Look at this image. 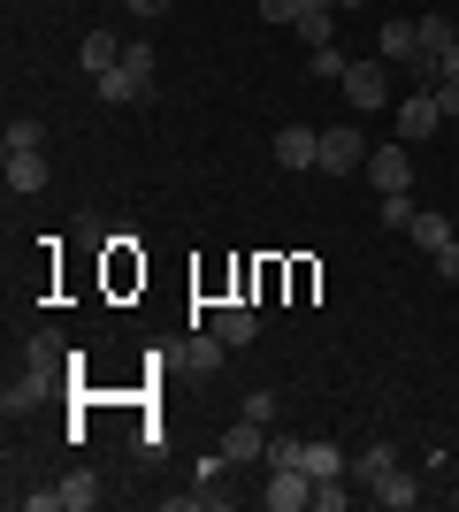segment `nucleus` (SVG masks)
<instances>
[{"mask_svg":"<svg viewBox=\"0 0 459 512\" xmlns=\"http://www.w3.org/2000/svg\"><path fill=\"white\" fill-rule=\"evenodd\" d=\"M322 169L329 176H360V169H368V138H360L352 123H329L322 130Z\"/></svg>","mask_w":459,"mask_h":512,"instance_id":"nucleus-1","label":"nucleus"},{"mask_svg":"<svg viewBox=\"0 0 459 512\" xmlns=\"http://www.w3.org/2000/svg\"><path fill=\"white\" fill-rule=\"evenodd\" d=\"M345 100L360 107V115H375V107L391 100V62H383V54H375V62H352L345 69Z\"/></svg>","mask_w":459,"mask_h":512,"instance_id":"nucleus-2","label":"nucleus"},{"mask_svg":"<svg viewBox=\"0 0 459 512\" xmlns=\"http://www.w3.org/2000/svg\"><path fill=\"white\" fill-rule=\"evenodd\" d=\"M368 184L375 192H414V153H406V138H391V146L368 153Z\"/></svg>","mask_w":459,"mask_h":512,"instance_id":"nucleus-3","label":"nucleus"},{"mask_svg":"<svg viewBox=\"0 0 459 512\" xmlns=\"http://www.w3.org/2000/svg\"><path fill=\"white\" fill-rule=\"evenodd\" d=\"M261 505L268 512H306V505H314V474H306V467H268Z\"/></svg>","mask_w":459,"mask_h":512,"instance_id":"nucleus-4","label":"nucleus"},{"mask_svg":"<svg viewBox=\"0 0 459 512\" xmlns=\"http://www.w3.org/2000/svg\"><path fill=\"white\" fill-rule=\"evenodd\" d=\"M54 383H62V375H54V367H23L16 383L0 390V413H8V421H16V413H31V406H46V398H54Z\"/></svg>","mask_w":459,"mask_h":512,"instance_id":"nucleus-5","label":"nucleus"},{"mask_svg":"<svg viewBox=\"0 0 459 512\" xmlns=\"http://www.w3.org/2000/svg\"><path fill=\"white\" fill-rule=\"evenodd\" d=\"M444 130V107H437V92H406L398 100V138L414 146V138H437Z\"/></svg>","mask_w":459,"mask_h":512,"instance_id":"nucleus-6","label":"nucleus"},{"mask_svg":"<svg viewBox=\"0 0 459 512\" xmlns=\"http://www.w3.org/2000/svg\"><path fill=\"white\" fill-rule=\"evenodd\" d=\"M276 169H322V130L284 123L276 130Z\"/></svg>","mask_w":459,"mask_h":512,"instance_id":"nucleus-7","label":"nucleus"},{"mask_svg":"<svg viewBox=\"0 0 459 512\" xmlns=\"http://www.w3.org/2000/svg\"><path fill=\"white\" fill-rule=\"evenodd\" d=\"M92 92H100L108 107H131V100H146V92H153V77H138L131 62H115L108 77H92Z\"/></svg>","mask_w":459,"mask_h":512,"instance_id":"nucleus-8","label":"nucleus"},{"mask_svg":"<svg viewBox=\"0 0 459 512\" xmlns=\"http://www.w3.org/2000/svg\"><path fill=\"white\" fill-rule=\"evenodd\" d=\"M375 505H383V512H414L421 505V497H429V490H421V474H406V467H391V474H383V482H375Z\"/></svg>","mask_w":459,"mask_h":512,"instance_id":"nucleus-9","label":"nucleus"},{"mask_svg":"<svg viewBox=\"0 0 459 512\" xmlns=\"http://www.w3.org/2000/svg\"><path fill=\"white\" fill-rule=\"evenodd\" d=\"M222 459H230V467H253V459H261V451H268V428L261 421H238V428H222Z\"/></svg>","mask_w":459,"mask_h":512,"instance_id":"nucleus-10","label":"nucleus"},{"mask_svg":"<svg viewBox=\"0 0 459 512\" xmlns=\"http://www.w3.org/2000/svg\"><path fill=\"white\" fill-rule=\"evenodd\" d=\"M291 31L306 39V54H314V46H337V0H306V16L291 23Z\"/></svg>","mask_w":459,"mask_h":512,"instance_id":"nucleus-11","label":"nucleus"},{"mask_svg":"<svg viewBox=\"0 0 459 512\" xmlns=\"http://www.w3.org/2000/svg\"><path fill=\"white\" fill-rule=\"evenodd\" d=\"M207 329H215V337L230 344V352H238V344H253V337H261V314H253V306H215V321H207Z\"/></svg>","mask_w":459,"mask_h":512,"instance_id":"nucleus-12","label":"nucleus"},{"mask_svg":"<svg viewBox=\"0 0 459 512\" xmlns=\"http://www.w3.org/2000/svg\"><path fill=\"white\" fill-rule=\"evenodd\" d=\"M299 467L314 474V482H337V474L352 467V451H337L329 436H314V444H299Z\"/></svg>","mask_w":459,"mask_h":512,"instance_id":"nucleus-13","label":"nucleus"},{"mask_svg":"<svg viewBox=\"0 0 459 512\" xmlns=\"http://www.w3.org/2000/svg\"><path fill=\"white\" fill-rule=\"evenodd\" d=\"M375 54H383V62H406V69H414V62H421L414 23H406V16H391V23H383V39H375Z\"/></svg>","mask_w":459,"mask_h":512,"instance_id":"nucleus-14","label":"nucleus"},{"mask_svg":"<svg viewBox=\"0 0 459 512\" xmlns=\"http://www.w3.org/2000/svg\"><path fill=\"white\" fill-rule=\"evenodd\" d=\"M398 467V451L391 444H368V451H352V467H345V482H360V490H375L383 474Z\"/></svg>","mask_w":459,"mask_h":512,"instance_id":"nucleus-15","label":"nucleus"},{"mask_svg":"<svg viewBox=\"0 0 459 512\" xmlns=\"http://www.w3.org/2000/svg\"><path fill=\"white\" fill-rule=\"evenodd\" d=\"M77 62H85V77H108V69L123 62V39H115V31H85V46H77Z\"/></svg>","mask_w":459,"mask_h":512,"instance_id":"nucleus-16","label":"nucleus"},{"mask_svg":"<svg viewBox=\"0 0 459 512\" xmlns=\"http://www.w3.org/2000/svg\"><path fill=\"white\" fill-rule=\"evenodd\" d=\"M54 497H62V512H92V505H100V474L77 467L69 482H54Z\"/></svg>","mask_w":459,"mask_h":512,"instance_id":"nucleus-17","label":"nucleus"},{"mask_svg":"<svg viewBox=\"0 0 459 512\" xmlns=\"http://www.w3.org/2000/svg\"><path fill=\"white\" fill-rule=\"evenodd\" d=\"M8 184L16 192H46L54 176H46V153H8Z\"/></svg>","mask_w":459,"mask_h":512,"instance_id":"nucleus-18","label":"nucleus"},{"mask_svg":"<svg viewBox=\"0 0 459 512\" xmlns=\"http://www.w3.org/2000/svg\"><path fill=\"white\" fill-rule=\"evenodd\" d=\"M345 54H337V46H314V54H306V77H314V85H345Z\"/></svg>","mask_w":459,"mask_h":512,"instance_id":"nucleus-19","label":"nucleus"},{"mask_svg":"<svg viewBox=\"0 0 459 512\" xmlns=\"http://www.w3.org/2000/svg\"><path fill=\"white\" fill-rule=\"evenodd\" d=\"M184 360H192L199 375H222V360H230V344H222L215 329H207V337H192V352H184Z\"/></svg>","mask_w":459,"mask_h":512,"instance_id":"nucleus-20","label":"nucleus"},{"mask_svg":"<svg viewBox=\"0 0 459 512\" xmlns=\"http://www.w3.org/2000/svg\"><path fill=\"white\" fill-rule=\"evenodd\" d=\"M23 360H31V367H54V375H62V367H69V344L54 337V329H39V337H31V352H23Z\"/></svg>","mask_w":459,"mask_h":512,"instance_id":"nucleus-21","label":"nucleus"},{"mask_svg":"<svg viewBox=\"0 0 459 512\" xmlns=\"http://www.w3.org/2000/svg\"><path fill=\"white\" fill-rule=\"evenodd\" d=\"M414 245H429V253H444V245H452V222H444V214H414Z\"/></svg>","mask_w":459,"mask_h":512,"instance_id":"nucleus-22","label":"nucleus"},{"mask_svg":"<svg viewBox=\"0 0 459 512\" xmlns=\"http://www.w3.org/2000/svg\"><path fill=\"white\" fill-rule=\"evenodd\" d=\"M8 153H46V123L16 115V123H8Z\"/></svg>","mask_w":459,"mask_h":512,"instance_id":"nucleus-23","label":"nucleus"},{"mask_svg":"<svg viewBox=\"0 0 459 512\" xmlns=\"http://www.w3.org/2000/svg\"><path fill=\"white\" fill-rule=\"evenodd\" d=\"M222 505H230V497L207 490V482H199V490H176V497H169V512H222Z\"/></svg>","mask_w":459,"mask_h":512,"instance_id":"nucleus-24","label":"nucleus"},{"mask_svg":"<svg viewBox=\"0 0 459 512\" xmlns=\"http://www.w3.org/2000/svg\"><path fill=\"white\" fill-rule=\"evenodd\" d=\"M414 192H383V230H414Z\"/></svg>","mask_w":459,"mask_h":512,"instance_id":"nucleus-25","label":"nucleus"},{"mask_svg":"<svg viewBox=\"0 0 459 512\" xmlns=\"http://www.w3.org/2000/svg\"><path fill=\"white\" fill-rule=\"evenodd\" d=\"M345 505H352L345 474H337V482H314V512H345Z\"/></svg>","mask_w":459,"mask_h":512,"instance_id":"nucleus-26","label":"nucleus"},{"mask_svg":"<svg viewBox=\"0 0 459 512\" xmlns=\"http://www.w3.org/2000/svg\"><path fill=\"white\" fill-rule=\"evenodd\" d=\"M261 467H299V436H268Z\"/></svg>","mask_w":459,"mask_h":512,"instance_id":"nucleus-27","label":"nucleus"},{"mask_svg":"<svg viewBox=\"0 0 459 512\" xmlns=\"http://www.w3.org/2000/svg\"><path fill=\"white\" fill-rule=\"evenodd\" d=\"M306 0H261V23H299Z\"/></svg>","mask_w":459,"mask_h":512,"instance_id":"nucleus-28","label":"nucleus"},{"mask_svg":"<svg viewBox=\"0 0 459 512\" xmlns=\"http://www.w3.org/2000/svg\"><path fill=\"white\" fill-rule=\"evenodd\" d=\"M123 62H131V69H138V77H153V62H161V54H153V46H146V39H131V46H123Z\"/></svg>","mask_w":459,"mask_h":512,"instance_id":"nucleus-29","label":"nucleus"},{"mask_svg":"<svg viewBox=\"0 0 459 512\" xmlns=\"http://www.w3.org/2000/svg\"><path fill=\"white\" fill-rule=\"evenodd\" d=\"M429 92H437V107H444V123H459V85H452V77H437V85H429Z\"/></svg>","mask_w":459,"mask_h":512,"instance_id":"nucleus-30","label":"nucleus"},{"mask_svg":"<svg viewBox=\"0 0 459 512\" xmlns=\"http://www.w3.org/2000/svg\"><path fill=\"white\" fill-rule=\"evenodd\" d=\"M115 8H131V16H138V23H153V16H169L176 0H115Z\"/></svg>","mask_w":459,"mask_h":512,"instance_id":"nucleus-31","label":"nucleus"},{"mask_svg":"<svg viewBox=\"0 0 459 512\" xmlns=\"http://www.w3.org/2000/svg\"><path fill=\"white\" fill-rule=\"evenodd\" d=\"M245 421L268 428V421H276V398H268V390H253V398H245Z\"/></svg>","mask_w":459,"mask_h":512,"instance_id":"nucleus-32","label":"nucleus"},{"mask_svg":"<svg viewBox=\"0 0 459 512\" xmlns=\"http://www.w3.org/2000/svg\"><path fill=\"white\" fill-rule=\"evenodd\" d=\"M437 276H444V283H459V237H452V245L437 253Z\"/></svg>","mask_w":459,"mask_h":512,"instance_id":"nucleus-33","label":"nucleus"},{"mask_svg":"<svg viewBox=\"0 0 459 512\" xmlns=\"http://www.w3.org/2000/svg\"><path fill=\"white\" fill-rule=\"evenodd\" d=\"M437 77H452V85H459V39L444 46V62H437Z\"/></svg>","mask_w":459,"mask_h":512,"instance_id":"nucleus-34","label":"nucleus"}]
</instances>
